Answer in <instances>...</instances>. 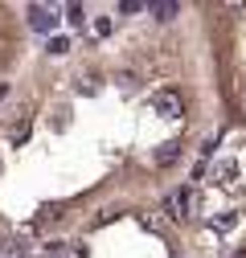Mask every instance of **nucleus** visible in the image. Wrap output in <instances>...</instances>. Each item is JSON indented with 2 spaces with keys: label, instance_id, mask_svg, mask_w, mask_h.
<instances>
[{
  "label": "nucleus",
  "instance_id": "nucleus-1",
  "mask_svg": "<svg viewBox=\"0 0 246 258\" xmlns=\"http://www.w3.org/2000/svg\"><path fill=\"white\" fill-rule=\"evenodd\" d=\"M29 25H33L37 33H53L57 29V9L53 5H29Z\"/></svg>",
  "mask_w": 246,
  "mask_h": 258
},
{
  "label": "nucleus",
  "instance_id": "nucleus-2",
  "mask_svg": "<svg viewBox=\"0 0 246 258\" xmlns=\"http://www.w3.org/2000/svg\"><path fill=\"white\" fill-rule=\"evenodd\" d=\"M156 111L168 115V119H180V115H184V99H180L176 90H164L160 99H156Z\"/></svg>",
  "mask_w": 246,
  "mask_h": 258
},
{
  "label": "nucleus",
  "instance_id": "nucleus-3",
  "mask_svg": "<svg viewBox=\"0 0 246 258\" xmlns=\"http://www.w3.org/2000/svg\"><path fill=\"white\" fill-rule=\"evenodd\" d=\"M0 254H9V258H33V246L21 242V238H0Z\"/></svg>",
  "mask_w": 246,
  "mask_h": 258
},
{
  "label": "nucleus",
  "instance_id": "nucleus-4",
  "mask_svg": "<svg viewBox=\"0 0 246 258\" xmlns=\"http://www.w3.org/2000/svg\"><path fill=\"white\" fill-rule=\"evenodd\" d=\"M152 13H156L160 21H172L180 13V5H176V0H160V5H152Z\"/></svg>",
  "mask_w": 246,
  "mask_h": 258
},
{
  "label": "nucleus",
  "instance_id": "nucleus-5",
  "mask_svg": "<svg viewBox=\"0 0 246 258\" xmlns=\"http://www.w3.org/2000/svg\"><path fill=\"white\" fill-rule=\"evenodd\" d=\"M176 144H164V148H156V156H152V160H156V164H176Z\"/></svg>",
  "mask_w": 246,
  "mask_h": 258
},
{
  "label": "nucleus",
  "instance_id": "nucleus-6",
  "mask_svg": "<svg viewBox=\"0 0 246 258\" xmlns=\"http://www.w3.org/2000/svg\"><path fill=\"white\" fill-rule=\"evenodd\" d=\"M66 21H70V25H82V21H86V17H82V5H66Z\"/></svg>",
  "mask_w": 246,
  "mask_h": 258
},
{
  "label": "nucleus",
  "instance_id": "nucleus-7",
  "mask_svg": "<svg viewBox=\"0 0 246 258\" xmlns=\"http://www.w3.org/2000/svg\"><path fill=\"white\" fill-rule=\"evenodd\" d=\"M90 33H95V37H107V33H111V21H107V17H99L95 25H90Z\"/></svg>",
  "mask_w": 246,
  "mask_h": 258
},
{
  "label": "nucleus",
  "instance_id": "nucleus-8",
  "mask_svg": "<svg viewBox=\"0 0 246 258\" xmlns=\"http://www.w3.org/2000/svg\"><path fill=\"white\" fill-rule=\"evenodd\" d=\"M213 225H218V230H234V225H238V213H222Z\"/></svg>",
  "mask_w": 246,
  "mask_h": 258
},
{
  "label": "nucleus",
  "instance_id": "nucleus-9",
  "mask_svg": "<svg viewBox=\"0 0 246 258\" xmlns=\"http://www.w3.org/2000/svg\"><path fill=\"white\" fill-rule=\"evenodd\" d=\"M148 5H144V0H123V5H119V13H144Z\"/></svg>",
  "mask_w": 246,
  "mask_h": 258
},
{
  "label": "nucleus",
  "instance_id": "nucleus-10",
  "mask_svg": "<svg viewBox=\"0 0 246 258\" xmlns=\"http://www.w3.org/2000/svg\"><path fill=\"white\" fill-rule=\"evenodd\" d=\"M66 49H70L66 37H53V41H49V53H66Z\"/></svg>",
  "mask_w": 246,
  "mask_h": 258
},
{
  "label": "nucleus",
  "instance_id": "nucleus-11",
  "mask_svg": "<svg viewBox=\"0 0 246 258\" xmlns=\"http://www.w3.org/2000/svg\"><path fill=\"white\" fill-rule=\"evenodd\" d=\"M213 176H218V180H230V176H234V164H218V168H213Z\"/></svg>",
  "mask_w": 246,
  "mask_h": 258
},
{
  "label": "nucleus",
  "instance_id": "nucleus-12",
  "mask_svg": "<svg viewBox=\"0 0 246 258\" xmlns=\"http://www.w3.org/2000/svg\"><path fill=\"white\" fill-rule=\"evenodd\" d=\"M9 99V82H0V103H5Z\"/></svg>",
  "mask_w": 246,
  "mask_h": 258
},
{
  "label": "nucleus",
  "instance_id": "nucleus-13",
  "mask_svg": "<svg viewBox=\"0 0 246 258\" xmlns=\"http://www.w3.org/2000/svg\"><path fill=\"white\" fill-rule=\"evenodd\" d=\"M242 111H246V94H242Z\"/></svg>",
  "mask_w": 246,
  "mask_h": 258
}]
</instances>
